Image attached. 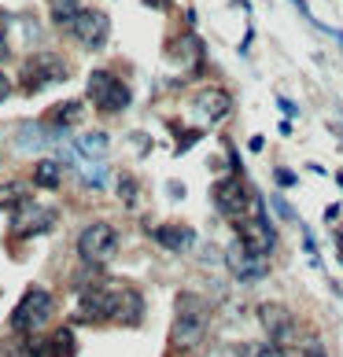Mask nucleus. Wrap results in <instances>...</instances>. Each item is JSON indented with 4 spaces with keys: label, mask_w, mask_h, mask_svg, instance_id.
I'll use <instances>...</instances> for the list:
<instances>
[{
    "label": "nucleus",
    "mask_w": 343,
    "mask_h": 357,
    "mask_svg": "<svg viewBox=\"0 0 343 357\" xmlns=\"http://www.w3.org/2000/svg\"><path fill=\"white\" fill-rule=\"evenodd\" d=\"M189 107L200 114L207 126H214V122H221V118L233 111V96L226 89H218V85H207V89H196V96H192Z\"/></svg>",
    "instance_id": "13"
},
{
    "label": "nucleus",
    "mask_w": 343,
    "mask_h": 357,
    "mask_svg": "<svg viewBox=\"0 0 343 357\" xmlns=\"http://www.w3.org/2000/svg\"><path fill=\"white\" fill-rule=\"evenodd\" d=\"M307 357H325V347H321L318 339H314V342H307Z\"/></svg>",
    "instance_id": "27"
},
{
    "label": "nucleus",
    "mask_w": 343,
    "mask_h": 357,
    "mask_svg": "<svg viewBox=\"0 0 343 357\" xmlns=\"http://www.w3.org/2000/svg\"><path fill=\"white\" fill-rule=\"evenodd\" d=\"M155 240H159V247L166 250H189L196 243V229H189V225H159L155 229Z\"/></svg>",
    "instance_id": "15"
},
{
    "label": "nucleus",
    "mask_w": 343,
    "mask_h": 357,
    "mask_svg": "<svg viewBox=\"0 0 343 357\" xmlns=\"http://www.w3.org/2000/svg\"><path fill=\"white\" fill-rule=\"evenodd\" d=\"M82 122H85V103L82 100H59V103H52V107L41 114V126L48 129L52 137L71 133V129H78Z\"/></svg>",
    "instance_id": "11"
},
{
    "label": "nucleus",
    "mask_w": 343,
    "mask_h": 357,
    "mask_svg": "<svg viewBox=\"0 0 343 357\" xmlns=\"http://www.w3.org/2000/svg\"><path fill=\"white\" fill-rule=\"evenodd\" d=\"M71 41L85 52H100L103 45L111 41V19L103 15L96 8H82V15H78L71 26H67Z\"/></svg>",
    "instance_id": "9"
},
{
    "label": "nucleus",
    "mask_w": 343,
    "mask_h": 357,
    "mask_svg": "<svg viewBox=\"0 0 343 357\" xmlns=\"http://www.w3.org/2000/svg\"><path fill=\"white\" fill-rule=\"evenodd\" d=\"M85 96L100 114H118L133 103V89H129L115 70H92L85 82Z\"/></svg>",
    "instance_id": "4"
},
{
    "label": "nucleus",
    "mask_w": 343,
    "mask_h": 357,
    "mask_svg": "<svg viewBox=\"0 0 343 357\" xmlns=\"http://www.w3.org/2000/svg\"><path fill=\"white\" fill-rule=\"evenodd\" d=\"M115 255H118V229L115 225L92 221L89 229H82V236H78V258L89 269H103L108 261H115Z\"/></svg>",
    "instance_id": "6"
},
{
    "label": "nucleus",
    "mask_w": 343,
    "mask_h": 357,
    "mask_svg": "<svg viewBox=\"0 0 343 357\" xmlns=\"http://www.w3.org/2000/svg\"><path fill=\"white\" fill-rule=\"evenodd\" d=\"M71 77V67L67 59L56 56V52H37L19 67V92L22 96H37L52 85H63Z\"/></svg>",
    "instance_id": "3"
},
{
    "label": "nucleus",
    "mask_w": 343,
    "mask_h": 357,
    "mask_svg": "<svg viewBox=\"0 0 343 357\" xmlns=\"http://www.w3.org/2000/svg\"><path fill=\"white\" fill-rule=\"evenodd\" d=\"M59 177H63V169L56 158H41V162L34 166V184L37 188H59Z\"/></svg>",
    "instance_id": "19"
},
{
    "label": "nucleus",
    "mask_w": 343,
    "mask_h": 357,
    "mask_svg": "<svg viewBox=\"0 0 343 357\" xmlns=\"http://www.w3.org/2000/svg\"><path fill=\"white\" fill-rule=\"evenodd\" d=\"M258 321H262V328L270 332V339L277 342V347L295 342V317L288 313L281 302H262V306H258Z\"/></svg>",
    "instance_id": "12"
},
{
    "label": "nucleus",
    "mask_w": 343,
    "mask_h": 357,
    "mask_svg": "<svg viewBox=\"0 0 343 357\" xmlns=\"http://www.w3.org/2000/svg\"><path fill=\"white\" fill-rule=\"evenodd\" d=\"M45 350H48V357H74V354H78L74 332H71V328H56V332L48 335Z\"/></svg>",
    "instance_id": "18"
},
{
    "label": "nucleus",
    "mask_w": 343,
    "mask_h": 357,
    "mask_svg": "<svg viewBox=\"0 0 343 357\" xmlns=\"http://www.w3.org/2000/svg\"><path fill=\"white\" fill-rule=\"evenodd\" d=\"M207 328H210V306L192 295V291H181L177 302H174V324H170V347L177 354H189L196 350L200 342L207 339Z\"/></svg>",
    "instance_id": "2"
},
{
    "label": "nucleus",
    "mask_w": 343,
    "mask_h": 357,
    "mask_svg": "<svg viewBox=\"0 0 343 357\" xmlns=\"http://www.w3.org/2000/svg\"><path fill=\"white\" fill-rule=\"evenodd\" d=\"M233 232H236V240H240L247 250H255V255H262V258L273 255L277 232H273V225H270V218H266V210H262V195H255V206L233 225Z\"/></svg>",
    "instance_id": "8"
},
{
    "label": "nucleus",
    "mask_w": 343,
    "mask_h": 357,
    "mask_svg": "<svg viewBox=\"0 0 343 357\" xmlns=\"http://www.w3.org/2000/svg\"><path fill=\"white\" fill-rule=\"evenodd\" d=\"M144 4H163V0H144Z\"/></svg>",
    "instance_id": "29"
},
{
    "label": "nucleus",
    "mask_w": 343,
    "mask_h": 357,
    "mask_svg": "<svg viewBox=\"0 0 343 357\" xmlns=\"http://www.w3.org/2000/svg\"><path fill=\"white\" fill-rule=\"evenodd\" d=\"M74 151L82 158H92V162H103L108 158V133H82L74 140Z\"/></svg>",
    "instance_id": "16"
},
{
    "label": "nucleus",
    "mask_w": 343,
    "mask_h": 357,
    "mask_svg": "<svg viewBox=\"0 0 343 357\" xmlns=\"http://www.w3.org/2000/svg\"><path fill=\"white\" fill-rule=\"evenodd\" d=\"M52 310H56V302H52V291L45 287H26V295L19 298V306L11 310V332L15 335H34L41 332V328L48 324Z\"/></svg>",
    "instance_id": "5"
},
{
    "label": "nucleus",
    "mask_w": 343,
    "mask_h": 357,
    "mask_svg": "<svg viewBox=\"0 0 343 357\" xmlns=\"http://www.w3.org/2000/svg\"><path fill=\"white\" fill-rule=\"evenodd\" d=\"M26 199H30V188L19 181H8V184H0V210H15L22 206Z\"/></svg>",
    "instance_id": "20"
},
{
    "label": "nucleus",
    "mask_w": 343,
    "mask_h": 357,
    "mask_svg": "<svg viewBox=\"0 0 343 357\" xmlns=\"http://www.w3.org/2000/svg\"><path fill=\"white\" fill-rule=\"evenodd\" d=\"M277 181H281V188H292V184H295V174H292V169H277Z\"/></svg>",
    "instance_id": "25"
},
{
    "label": "nucleus",
    "mask_w": 343,
    "mask_h": 357,
    "mask_svg": "<svg viewBox=\"0 0 343 357\" xmlns=\"http://www.w3.org/2000/svg\"><path fill=\"white\" fill-rule=\"evenodd\" d=\"M226 261H229V269L236 280H244V284H255L266 276V266H262V255H255V250H247L240 240H233L226 247Z\"/></svg>",
    "instance_id": "14"
},
{
    "label": "nucleus",
    "mask_w": 343,
    "mask_h": 357,
    "mask_svg": "<svg viewBox=\"0 0 343 357\" xmlns=\"http://www.w3.org/2000/svg\"><path fill=\"white\" fill-rule=\"evenodd\" d=\"M11 92H15V85H11V82H8V74L0 70V103H4V100L11 96Z\"/></svg>",
    "instance_id": "24"
},
{
    "label": "nucleus",
    "mask_w": 343,
    "mask_h": 357,
    "mask_svg": "<svg viewBox=\"0 0 343 357\" xmlns=\"http://www.w3.org/2000/svg\"><path fill=\"white\" fill-rule=\"evenodd\" d=\"M340 258H343V232H340Z\"/></svg>",
    "instance_id": "28"
},
{
    "label": "nucleus",
    "mask_w": 343,
    "mask_h": 357,
    "mask_svg": "<svg viewBox=\"0 0 343 357\" xmlns=\"http://www.w3.org/2000/svg\"><path fill=\"white\" fill-rule=\"evenodd\" d=\"M4 33H8V11L0 8V59L8 56V48H4Z\"/></svg>",
    "instance_id": "23"
},
{
    "label": "nucleus",
    "mask_w": 343,
    "mask_h": 357,
    "mask_svg": "<svg viewBox=\"0 0 343 357\" xmlns=\"http://www.w3.org/2000/svg\"><path fill=\"white\" fill-rule=\"evenodd\" d=\"M82 0H48V19L56 22V26H63V30H67V26L82 15Z\"/></svg>",
    "instance_id": "17"
},
{
    "label": "nucleus",
    "mask_w": 343,
    "mask_h": 357,
    "mask_svg": "<svg viewBox=\"0 0 343 357\" xmlns=\"http://www.w3.org/2000/svg\"><path fill=\"white\" fill-rule=\"evenodd\" d=\"M48 229H56V210H48V206H37L26 199L11 214V236H19V240H34V236H41Z\"/></svg>",
    "instance_id": "10"
},
{
    "label": "nucleus",
    "mask_w": 343,
    "mask_h": 357,
    "mask_svg": "<svg viewBox=\"0 0 343 357\" xmlns=\"http://www.w3.org/2000/svg\"><path fill=\"white\" fill-rule=\"evenodd\" d=\"M255 195L258 192H251L244 184V177H240V169H233L229 177H221V181H214V188H210V199H214V206H218V214L226 218L229 225H236L247 210L255 206Z\"/></svg>",
    "instance_id": "7"
},
{
    "label": "nucleus",
    "mask_w": 343,
    "mask_h": 357,
    "mask_svg": "<svg viewBox=\"0 0 343 357\" xmlns=\"http://www.w3.org/2000/svg\"><path fill=\"white\" fill-rule=\"evenodd\" d=\"M255 357H288V354H284V347H277V342H258Z\"/></svg>",
    "instance_id": "22"
},
{
    "label": "nucleus",
    "mask_w": 343,
    "mask_h": 357,
    "mask_svg": "<svg viewBox=\"0 0 343 357\" xmlns=\"http://www.w3.org/2000/svg\"><path fill=\"white\" fill-rule=\"evenodd\" d=\"M273 206H277V214H281L284 221H292V206H288L284 199H273Z\"/></svg>",
    "instance_id": "26"
},
{
    "label": "nucleus",
    "mask_w": 343,
    "mask_h": 357,
    "mask_svg": "<svg viewBox=\"0 0 343 357\" xmlns=\"http://www.w3.org/2000/svg\"><path fill=\"white\" fill-rule=\"evenodd\" d=\"M118 181H122V203H126V206H133V203H137V184H133V177L122 174Z\"/></svg>",
    "instance_id": "21"
},
{
    "label": "nucleus",
    "mask_w": 343,
    "mask_h": 357,
    "mask_svg": "<svg viewBox=\"0 0 343 357\" xmlns=\"http://www.w3.org/2000/svg\"><path fill=\"white\" fill-rule=\"evenodd\" d=\"M144 317V295L126 280H92L78 291L74 321L82 324H126L133 328Z\"/></svg>",
    "instance_id": "1"
}]
</instances>
